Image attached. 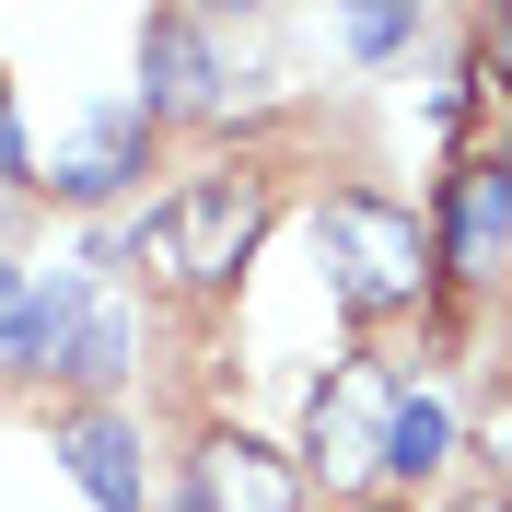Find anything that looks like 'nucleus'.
I'll return each mask as SVG.
<instances>
[{
	"label": "nucleus",
	"instance_id": "9d476101",
	"mask_svg": "<svg viewBox=\"0 0 512 512\" xmlns=\"http://www.w3.org/2000/svg\"><path fill=\"white\" fill-rule=\"evenodd\" d=\"M128 361H140V315L94 291V303L70 315V338H59V361H47V373H70V384H117Z\"/></svg>",
	"mask_w": 512,
	"mask_h": 512
},
{
	"label": "nucleus",
	"instance_id": "423d86ee",
	"mask_svg": "<svg viewBox=\"0 0 512 512\" xmlns=\"http://www.w3.org/2000/svg\"><path fill=\"white\" fill-rule=\"evenodd\" d=\"M140 163H152V105H94L82 140L47 163V187H59V198H117Z\"/></svg>",
	"mask_w": 512,
	"mask_h": 512
},
{
	"label": "nucleus",
	"instance_id": "7ed1b4c3",
	"mask_svg": "<svg viewBox=\"0 0 512 512\" xmlns=\"http://www.w3.org/2000/svg\"><path fill=\"white\" fill-rule=\"evenodd\" d=\"M396 408H408V384H396V361L350 350L338 373L303 396V454H315L326 478H373L384 443H396Z\"/></svg>",
	"mask_w": 512,
	"mask_h": 512
},
{
	"label": "nucleus",
	"instance_id": "2eb2a0df",
	"mask_svg": "<svg viewBox=\"0 0 512 512\" xmlns=\"http://www.w3.org/2000/svg\"><path fill=\"white\" fill-rule=\"evenodd\" d=\"M489 59H501V70H512V12H489Z\"/></svg>",
	"mask_w": 512,
	"mask_h": 512
},
{
	"label": "nucleus",
	"instance_id": "6e6552de",
	"mask_svg": "<svg viewBox=\"0 0 512 512\" xmlns=\"http://www.w3.org/2000/svg\"><path fill=\"white\" fill-rule=\"evenodd\" d=\"M59 454H70V478L94 489L105 512H152V489H140V431H128L117 408H82L59 431Z\"/></svg>",
	"mask_w": 512,
	"mask_h": 512
},
{
	"label": "nucleus",
	"instance_id": "1a4fd4ad",
	"mask_svg": "<svg viewBox=\"0 0 512 512\" xmlns=\"http://www.w3.org/2000/svg\"><path fill=\"white\" fill-rule=\"evenodd\" d=\"M443 117H454V140H443V152H454V175H512V70H501V59H478V70H466Z\"/></svg>",
	"mask_w": 512,
	"mask_h": 512
},
{
	"label": "nucleus",
	"instance_id": "0eeeda50",
	"mask_svg": "<svg viewBox=\"0 0 512 512\" xmlns=\"http://www.w3.org/2000/svg\"><path fill=\"white\" fill-rule=\"evenodd\" d=\"M431 256H443L454 280H501V256H512V175H454Z\"/></svg>",
	"mask_w": 512,
	"mask_h": 512
},
{
	"label": "nucleus",
	"instance_id": "f03ea898",
	"mask_svg": "<svg viewBox=\"0 0 512 512\" xmlns=\"http://www.w3.org/2000/svg\"><path fill=\"white\" fill-rule=\"evenodd\" d=\"M315 256H326V291H338V315L384 326V315H408L419 291H431V233H419V210H396V198L373 187H338L315 210Z\"/></svg>",
	"mask_w": 512,
	"mask_h": 512
},
{
	"label": "nucleus",
	"instance_id": "f8f14e48",
	"mask_svg": "<svg viewBox=\"0 0 512 512\" xmlns=\"http://www.w3.org/2000/svg\"><path fill=\"white\" fill-rule=\"evenodd\" d=\"M408 35H419V12H361V24H350V47H361V59H396Z\"/></svg>",
	"mask_w": 512,
	"mask_h": 512
},
{
	"label": "nucleus",
	"instance_id": "20e7f679",
	"mask_svg": "<svg viewBox=\"0 0 512 512\" xmlns=\"http://www.w3.org/2000/svg\"><path fill=\"white\" fill-rule=\"evenodd\" d=\"M140 59H152V82H140L152 128L163 117H222L233 105V59H222V24H210V12H152Z\"/></svg>",
	"mask_w": 512,
	"mask_h": 512
},
{
	"label": "nucleus",
	"instance_id": "39448f33",
	"mask_svg": "<svg viewBox=\"0 0 512 512\" xmlns=\"http://www.w3.org/2000/svg\"><path fill=\"white\" fill-rule=\"evenodd\" d=\"M187 512H303V466L268 454L256 431H210L187 454Z\"/></svg>",
	"mask_w": 512,
	"mask_h": 512
},
{
	"label": "nucleus",
	"instance_id": "dca6fc26",
	"mask_svg": "<svg viewBox=\"0 0 512 512\" xmlns=\"http://www.w3.org/2000/svg\"><path fill=\"white\" fill-rule=\"evenodd\" d=\"M454 512H512V501H501V489H478V501H454Z\"/></svg>",
	"mask_w": 512,
	"mask_h": 512
},
{
	"label": "nucleus",
	"instance_id": "f257e3e1",
	"mask_svg": "<svg viewBox=\"0 0 512 512\" xmlns=\"http://www.w3.org/2000/svg\"><path fill=\"white\" fill-rule=\"evenodd\" d=\"M256 233H268V175H256V163H222V175L175 187L163 210H140V222H128V256H140L152 280H175V291H222L256 256Z\"/></svg>",
	"mask_w": 512,
	"mask_h": 512
},
{
	"label": "nucleus",
	"instance_id": "ddd939ff",
	"mask_svg": "<svg viewBox=\"0 0 512 512\" xmlns=\"http://www.w3.org/2000/svg\"><path fill=\"white\" fill-rule=\"evenodd\" d=\"M478 454H489V478H501V501H512V396H489V419H478Z\"/></svg>",
	"mask_w": 512,
	"mask_h": 512
},
{
	"label": "nucleus",
	"instance_id": "9b49d317",
	"mask_svg": "<svg viewBox=\"0 0 512 512\" xmlns=\"http://www.w3.org/2000/svg\"><path fill=\"white\" fill-rule=\"evenodd\" d=\"M443 454H454V419L431 408V396H408V408H396V443H384V478H431Z\"/></svg>",
	"mask_w": 512,
	"mask_h": 512
},
{
	"label": "nucleus",
	"instance_id": "4468645a",
	"mask_svg": "<svg viewBox=\"0 0 512 512\" xmlns=\"http://www.w3.org/2000/svg\"><path fill=\"white\" fill-rule=\"evenodd\" d=\"M35 152H24V117H12V82H0V187H24Z\"/></svg>",
	"mask_w": 512,
	"mask_h": 512
}]
</instances>
